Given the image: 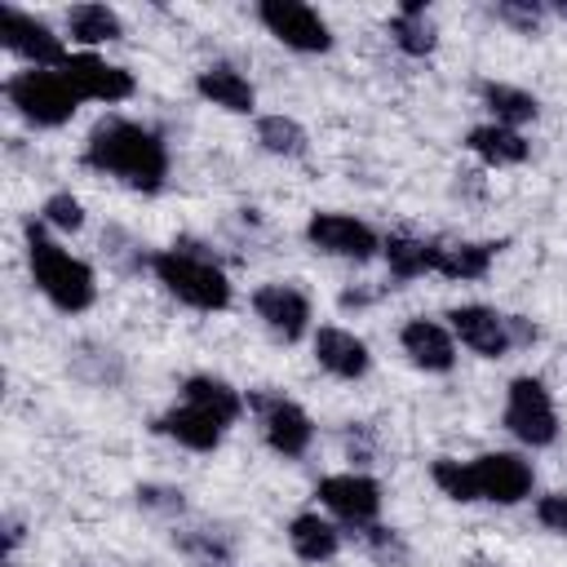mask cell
<instances>
[{"instance_id":"obj_1","label":"cell","mask_w":567,"mask_h":567,"mask_svg":"<svg viewBox=\"0 0 567 567\" xmlns=\"http://www.w3.org/2000/svg\"><path fill=\"white\" fill-rule=\"evenodd\" d=\"M84 164L93 173L115 177L128 190L155 195L168 182V146L155 128L124 120V115H106L89 128L84 137Z\"/></svg>"},{"instance_id":"obj_2","label":"cell","mask_w":567,"mask_h":567,"mask_svg":"<svg viewBox=\"0 0 567 567\" xmlns=\"http://www.w3.org/2000/svg\"><path fill=\"white\" fill-rule=\"evenodd\" d=\"M22 244H27V270L31 284L40 288V297L62 310V315H84L97 301V275L89 261H80L71 248H62L49 226L40 217H27L22 226Z\"/></svg>"},{"instance_id":"obj_3","label":"cell","mask_w":567,"mask_h":567,"mask_svg":"<svg viewBox=\"0 0 567 567\" xmlns=\"http://www.w3.org/2000/svg\"><path fill=\"white\" fill-rule=\"evenodd\" d=\"M151 275L164 284L168 297H177L182 306H190V310H199V315H217V310H226V306L235 301L230 275H226L213 257H204V252H195V248H186V244L159 248V252L151 257Z\"/></svg>"},{"instance_id":"obj_4","label":"cell","mask_w":567,"mask_h":567,"mask_svg":"<svg viewBox=\"0 0 567 567\" xmlns=\"http://www.w3.org/2000/svg\"><path fill=\"white\" fill-rule=\"evenodd\" d=\"M4 97L9 106L35 124V128H62L71 124V115L80 111V93L71 89V80L62 71H40V66H27V71H13L4 80Z\"/></svg>"},{"instance_id":"obj_5","label":"cell","mask_w":567,"mask_h":567,"mask_svg":"<svg viewBox=\"0 0 567 567\" xmlns=\"http://www.w3.org/2000/svg\"><path fill=\"white\" fill-rule=\"evenodd\" d=\"M244 399H248V412L257 416V430H261V439H266L270 452H279L284 461H297V456L310 452L315 421L306 416L301 403H292L279 390H248Z\"/></svg>"},{"instance_id":"obj_6","label":"cell","mask_w":567,"mask_h":567,"mask_svg":"<svg viewBox=\"0 0 567 567\" xmlns=\"http://www.w3.org/2000/svg\"><path fill=\"white\" fill-rule=\"evenodd\" d=\"M505 430L527 447H549L558 439V412L540 377H514L505 385Z\"/></svg>"},{"instance_id":"obj_7","label":"cell","mask_w":567,"mask_h":567,"mask_svg":"<svg viewBox=\"0 0 567 567\" xmlns=\"http://www.w3.org/2000/svg\"><path fill=\"white\" fill-rule=\"evenodd\" d=\"M0 44L18 62L40 66V71H58L71 58V49L62 44V35L49 22H40L35 13H22L18 4H0Z\"/></svg>"},{"instance_id":"obj_8","label":"cell","mask_w":567,"mask_h":567,"mask_svg":"<svg viewBox=\"0 0 567 567\" xmlns=\"http://www.w3.org/2000/svg\"><path fill=\"white\" fill-rule=\"evenodd\" d=\"M257 22L292 53H328L332 49V27L323 22L319 9H310L301 0H261Z\"/></svg>"},{"instance_id":"obj_9","label":"cell","mask_w":567,"mask_h":567,"mask_svg":"<svg viewBox=\"0 0 567 567\" xmlns=\"http://www.w3.org/2000/svg\"><path fill=\"white\" fill-rule=\"evenodd\" d=\"M306 244H310L315 252L341 257V261H368V257L381 252V235H377L368 221H359V217H350V213H332V208L310 213V221H306Z\"/></svg>"},{"instance_id":"obj_10","label":"cell","mask_w":567,"mask_h":567,"mask_svg":"<svg viewBox=\"0 0 567 567\" xmlns=\"http://www.w3.org/2000/svg\"><path fill=\"white\" fill-rule=\"evenodd\" d=\"M315 496H319V505H323L332 518H341V523H350V527H372L377 514H381V483H377L372 474H359V470L319 478Z\"/></svg>"},{"instance_id":"obj_11","label":"cell","mask_w":567,"mask_h":567,"mask_svg":"<svg viewBox=\"0 0 567 567\" xmlns=\"http://www.w3.org/2000/svg\"><path fill=\"white\" fill-rule=\"evenodd\" d=\"M58 71L71 80V89H75L84 102H106V106H115V102H128V97L137 93V80H133L128 66H115V62H106L102 53H89V49L71 53Z\"/></svg>"},{"instance_id":"obj_12","label":"cell","mask_w":567,"mask_h":567,"mask_svg":"<svg viewBox=\"0 0 567 567\" xmlns=\"http://www.w3.org/2000/svg\"><path fill=\"white\" fill-rule=\"evenodd\" d=\"M447 328H452V337H456L470 354H478V359H505V354L514 350L509 323H505V315L492 310V306H478V301L452 306V310H447Z\"/></svg>"},{"instance_id":"obj_13","label":"cell","mask_w":567,"mask_h":567,"mask_svg":"<svg viewBox=\"0 0 567 567\" xmlns=\"http://www.w3.org/2000/svg\"><path fill=\"white\" fill-rule=\"evenodd\" d=\"M470 465H474L478 501H492V505H518L523 496H532L536 470H532V461H523L518 452H483V456H474Z\"/></svg>"},{"instance_id":"obj_14","label":"cell","mask_w":567,"mask_h":567,"mask_svg":"<svg viewBox=\"0 0 567 567\" xmlns=\"http://www.w3.org/2000/svg\"><path fill=\"white\" fill-rule=\"evenodd\" d=\"M252 315L279 341H301L310 332V297L297 284H261L252 292Z\"/></svg>"},{"instance_id":"obj_15","label":"cell","mask_w":567,"mask_h":567,"mask_svg":"<svg viewBox=\"0 0 567 567\" xmlns=\"http://www.w3.org/2000/svg\"><path fill=\"white\" fill-rule=\"evenodd\" d=\"M399 346H403L408 363L421 372H452L456 368V337L439 319H425V315L408 319L399 328Z\"/></svg>"},{"instance_id":"obj_16","label":"cell","mask_w":567,"mask_h":567,"mask_svg":"<svg viewBox=\"0 0 567 567\" xmlns=\"http://www.w3.org/2000/svg\"><path fill=\"white\" fill-rule=\"evenodd\" d=\"M315 363L328 377H337V381H359V377H368L372 354H368V341L363 337H354L350 328L328 323V328L315 332Z\"/></svg>"},{"instance_id":"obj_17","label":"cell","mask_w":567,"mask_h":567,"mask_svg":"<svg viewBox=\"0 0 567 567\" xmlns=\"http://www.w3.org/2000/svg\"><path fill=\"white\" fill-rule=\"evenodd\" d=\"M155 434L173 439V443H177V447H186V452H213V447L221 443L226 425H221V421H213L208 412L190 408V403H173L168 412H159V416H155Z\"/></svg>"},{"instance_id":"obj_18","label":"cell","mask_w":567,"mask_h":567,"mask_svg":"<svg viewBox=\"0 0 567 567\" xmlns=\"http://www.w3.org/2000/svg\"><path fill=\"white\" fill-rule=\"evenodd\" d=\"M195 93H199L204 102L230 111V115H252V111H257V89H252V80H248L244 71L226 66V62L204 66V71L195 75Z\"/></svg>"},{"instance_id":"obj_19","label":"cell","mask_w":567,"mask_h":567,"mask_svg":"<svg viewBox=\"0 0 567 567\" xmlns=\"http://www.w3.org/2000/svg\"><path fill=\"white\" fill-rule=\"evenodd\" d=\"M182 403L208 412V416L221 421L226 430H230V425L244 416V408H248V399H244L230 381H221V377H213V372H195V377H186V381H182Z\"/></svg>"},{"instance_id":"obj_20","label":"cell","mask_w":567,"mask_h":567,"mask_svg":"<svg viewBox=\"0 0 567 567\" xmlns=\"http://www.w3.org/2000/svg\"><path fill=\"white\" fill-rule=\"evenodd\" d=\"M465 146L483 164H492V168H514V164H523L532 155V142L518 128H505V124H492V120L478 124V128H470L465 133Z\"/></svg>"},{"instance_id":"obj_21","label":"cell","mask_w":567,"mask_h":567,"mask_svg":"<svg viewBox=\"0 0 567 567\" xmlns=\"http://www.w3.org/2000/svg\"><path fill=\"white\" fill-rule=\"evenodd\" d=\"M385 31H390V40H394L408 58H430L434 44H439V31H434V22H430V4H421V0L399 4V13L385 22Z\"/></svg>"},{"instance_id":"obj_22","label":"cell","mask_w":567,"mask_h":567,"mask_svg":"<svg viewBox=\"0 0 567 567\" xmlns=\"http://www.w3.org/2000/svg\"><path fill=\"white\" fill-rule=\"evenodd\" d=\"M288 545H292V554L301 558V563H328V558H337V549H341V532L323 518V514H297L292 523H288Z\"/></svg>"},{"instance_id":"obj_23","label":"cell","mask_w":567,"mask_h":567,"mask_svg":"<svg viewBox=\"0 0 567 567\" xmlns=\"http://www.w3.org/2000/svg\"><path fill=\"white\" fill-rule=\"evenodd\" d=\"M66 35L93 53V49H102V44H115V40L124 35V22H120V13L106 9V4H71V9H66Z\"/></svg>"},{"instance_id":"obj_24","label":"cell","mask_w":567,"mask_h":567,"mask_svg":"<svg viewBox=\"0 0 567 567\" xmlns=\"http://www.w3.org/2000/svg\"><path fill=\"white\" fill-rule=\"evenodd\" d=\"M478 97L492 115V124H505V128H518V124H532L540 115V102L518 89V84H501V80H483L478 84Z\"/></svg>"},{"instance_id":"obj_25","label":"cell","mask_w":567,"mask_h":567,"mask_svg":"<svg viewBox=\"0 0 567 567\" xmlns=\"http://www.w3.org/2000/svg\"><path fill=\"white\" fill-rule=\"evenodd\" d=\"M501 244H439V257H434V275L452 279V284H470V279H483L496 261Z\"/></svg>"},{"instance_id":"obj_26","label":"cell","mask_w":567,"mask_h":567,"mask_svg":"<svg viewBox=\"0 0 567 567\" xmlns=\"http://www.w3.org/2000/svg\"><path fill=\"white\" fill-rule=\"evenodd\" d=\"M381 257L390 266V279L408 284V279L434 275L439 244H425V239H412V235H390V239H381Z\"/></svg>"},{"instance_id":"obj_27","label":"cell","mask_w":567,"mask_h":567,"mask_svg":"<svg viewBox=\"0 0 567 567\" xmlns=\"http://www.w3.org/2000/svg\"><path fill=\"white\" fill-rule=\"evenodd\" d=\"M257 142H261V151L284 155V159H297L310 146L306 128L292 115H257Z\"/></svg>"},{"instance_id":"obj_28","label":"cell","mask_w":567,"mask_h":567,"mask_svg":"<svg viewBox=\"0 0 567 567\" xmlns=\"http://www.w3.org/2000/svg\"><path fill=\"white\" fill-rule=\"evenodd\" d=\"M430 478H434V487H439L447 501H456V505L478 501V483H474V465H470V461L434 456V461H430Z\"/></svg>"},{"instance_id":"obj_29","label":"cell","mask_w":567,"mask_h":567,"mask_svg":"<svg viewBox=\"0 0 567 567\" xmlns=\"http://www.w3.org/2000/svg\"><path fill=\"white\" fill-rule=\"evenodd\" d=\"M40 221H44L49 230L75 235V230H84V204H80L71 190H53V195L40 204Z\"/></svg>"},{"instance_id":"obj_30","label":"cell","mask_w":567,"mask_h":567,"mask_svg":"<svg viewBox=\"0 0 567 567\" xmlns=\"http://www.w3.org/2000/svg\"><path fill=\"white\" fill-rule=\"evenodd\" d=\"M545 13H549V4H536V0H501L492 9V18L505 22V27H514L518 35H536L540 22H545Z\"/></svg>"},{"instance_id":"obj_31","label":"cell","mask_w":567,"mask_h":567,"mask_svg":"<svg viewBox=\"0 0 567 567\" xmlns=\"http://www.w3.org/2000/svg\"><path fill=\"white\" fill-rule=\"evenodd\" d=\"M536 523L567 540V492H549L536 501Z\"/></svg>"},{"instance_id":"obj_32","label":"cell","mask_w":567,"mask_h":567,"mask_svg":"<svg viewBox=\"0 0 567 567\" xmlns=\"http://www.w3.org/2000/svg\"><path fill=\"white\" fill-rule=\"evenodd\" d=\"M142 505H164V509H182V492H155V487H137Z\"/></svg>"},{"instance_id":"obj_33","label":"cell","mask_w":567,"mask_h":567,"mask_svg":"<svg viewBox=\"0 0 567 567\" xmlns=\"http://www.w3.org/2000/svg\"><path fill=\"white\" fill-rule=\"evenodd\" d=\"M505 323H509V341H514V346H532V341H536V328H532L523 315H505Z\"/></svg>"},{"instance_id":"obj_34","label":"cell","mask_w":567,"mask_h":567,"mask_svg":"<svg viewBox=\"0 0 567 567\" xmlns=\"http://www.w3.org/2000/svg\"><path fill=\"white\" fill-rule=\"evenodd\" d=\"M549 13H558V18H567V0H558V4H549Z\"/></svg>"},{"instance_id":"obj_35","label":"cell","mask_w":567,"mask_h":567,"mask_svg":"<svg viewBox=\"0 0 567 567\" xmlns=\"http://www.w3.org/2000/svg\"><path fill=\"white\" fill-rule=\"evenodd\" d=\"M4 567H13V563H9V558H4Z\"/></svg>"}]
</instances>
